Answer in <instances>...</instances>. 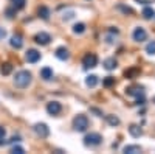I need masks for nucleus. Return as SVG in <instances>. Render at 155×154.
Here are the masks:
<instances>
[{
    "instance_id": "bb28decb",
    "label": "nucleus",
    "mask_w": 155,
    "mask_h": 154,
    "mask_svg": "<svg viewBox=\"0 0 155 154\" xmlns=\"http://www.w3.org/2000/svg\"><path fill=\"white\" fill-rule=\"evenodd\" d=\"M73 16H74V12H73V11H68V12H64L62 19H64V20H70V19H73Z\"/></svg>"
},
{
    "instance_id": "423d86ee",
    "label": "nucleus",
    "mask_w": 155,
    "mask_h": 154,
    "mask_svg": "<svg viewBox=\"0 0 155 154\" xmlns=\"http://www.w3.org/2000/svg\"><path fill=\"white\" fill-rule=\"evenodd\" d=\"M34 132L39 135V137H48V134H50V128L45 125V123H37V125H34Z\"/></svg>"
},
{
    "instance_id": "39448f33",
    "label": "nucleus",
    "mask_w": 155,
    "mask_h": 154,
    "mask_svg": "<svg viewBox=\"0 0 155 154\" xmlns=\"http://www.w3.org/2000/svg\"><path fill=\"white\" fill-rule=\"evenodd\" d=\"M126 94L130 97H144V87L143 86H130L126 89Z\"/></svg>"
},
{
    "instance_id": "dca6fc26",
    "label": "nucleus",
    "mask_w": 155,
    "mask_h": 154,
    "mask_svg": "<svg viewBox=\"0 0 155 154\" xmlns=\"http://www.w3.org/2000/svg\"><path fill=\"white\" fill-rule=\"evenodd\" d=\"M129 132H130L132 137H140L141 134H143V131H141V128L137 126V125H130V128H129Z\"/></svg>"
},
{
    "instance_id": "4468645a",
    "label": "nucleus",
    "mask_w": 155,
    "mask_h": 154,
    "mask_svg": "<svg viewBox=\"0 0 155 154\" xmlns=\"http://www.w3.org/2000/svg\"><path fill=\"white\" fill-rule=\"evenodd\" d=\"M116 66H118V62H116L115 58H107V59H104V67H106L107 70H113V69H116Z\"/></svg>"
},
{
    "instance_id": "9d476101",
    "label": "nucleus",
    "mask_w": 155,
    "mask_h": 154,
    "mask_svg": "<svg viewBox=\"0 0 155 154\" xmlns=\"http://www.w3.org/2000/svg\"><path fill=\"white\" fill-rule=\"evenodd\" d=\"M25 59H27L28 62H31V64H34V62H37L39 59H41V53H39L37 50L31 48V50L27 51V55H25Z\"/></svg>"
},
{
    "instance_id": "f3484780",
    "label": "nucleus",
    "mask_w": 155,
    "mask_h": 154,
    "mask_svg": "<svg viewBox=\"0 0 155 154\" xmlns=\"http://www.w3.org/2000/svg\"><path fill=\"white\" fill-rule=\"evenodd\" d=\"M25 3H27V0H11V6L14 8L16 11L23 9L25 8Z\"/></svg>"
},
{
    "instance_id": "2eb2a0df",
    "label": "nucleus",
    "mask_w": 155,
    "mask_h": 154,
    "mask_svg": "<svg viewBox=\"0 0 155 154\" xmlns=\"http://www.w3.org/2000/svg\"><path fill=\"white\" fill-rule=\"evenodd\" d=\"M37 14H39V17H41V19L48 20L50 19V9L47 6H41V8L37 9Z\"/></svg>"
},
{
    "instance_id": "b1692460",
    "label": "nucleus",
    "mask_w": 155,
    "mask_h": 154,
    "mask_svg": "<svg viewBox=\"0 0 155 154\" xmlns=\"http://www.w3.org/2000/svg\"><path fill=\"white\" fill-rule=\"evenodd\" d=\"M146 51L149 55H155V41H152V42H149L146 45Z\"/></svg>"
},
{
    "instance_id": "20e7f679",
    "label": "nucleus",
    "mask_w": 155,
    "mask_h": 154,
    "mask_svg": "<svg viewBox=\"0 0 155 154\" xmlns=\"http://www.w3.org/2000/svg\"><path fill=\"white\" fill-rule=\"evenodd\" d=\"M82 64H84V67L85 69H93L96 67V64H98V56L95 53H87L82 59Z\"/></svg>"
},
{
    "instance_id": "0eeeda50",
    "label": "nucleus",
    "mask_w": 155,
    "mask_h": 154,
    "mask_svg": "<svg viewBox=\"0 0 155 154\" xmlns=\"http://www.w3.org/2000/svg\"><path fill=\"white\" fill-rule=\"evenodd\" d=\"M34 41H36L39 45H48L50 41H51V36H50L48 33H45V31H41V33H37V34L34 36Z\"/></svg>"
},
{
    "instance_id": "c756f323",
    "label": "nucleus",
    "mask_w": 155,
    "mask_h": 154,
    "mask_svg": "<svg viewBox=\"0 0 155 154\" xmlns=\"http://www.w3.org/2000/svg\"><path fill=\"white\" fill-rule=\"evenodd\" d=\"M120 9H123L124 12H129V14H132V9H130V8H127V6H123V5H120Z\"/></svg>"
},
{
    "instance_id": "1a4fd4ad",
    "label": "nucleus",
    "mask_w": 155,
    "mask_h": 154,
    "mask_svg": "<svg viewBox=\"0 0 155 154\" xmlns=\"http://www.w3.org/2000/svg\"><path fill=\"white\" fill-rule=\"evenodd\" d=\"M132 36H134V41H137V42H143V41L147 39V33H146V30H144V28H141V27L135 28V31H134Z\"/></svg>"
},
{
    "instance_id": "393cba45",
    "label": "nucleus",
    "mask_w": 155,
    "mask_h": 154,
    "mask_svg": "<svg viewBox=\"0 0 155 154\" xmlns=\"http://www.w3.org/2000/svg\"><path fill=\"white\" fill-rule=\"evenodd\" d=\"M138 73V69H130V70H126V78H134V76Z\"/></svg>"
},
{
    "instance_id": "6ab92c4d",
    "label": "nucleus",
    "mask_w": 155,
    "mask_h": 154,
    "mask_svg": "<svg viewBox=\"0 0 155 154\" xmlns=\"http://www.w3.org/2000/svg\"><path fill=\"white\" fill-rule=\"evenodd\" d=\"M123 151H124L126 154H135V152H140L141 148H140L138 145H127V146H124Z\"/></svg>"
},
{
    "instance_id": "f03ea898",
    "label": "nucleus",
    "mask_w": 155,
    "mask_h": 154,
    "mask_svg": "<svg viewBox=\"0 0 155 154\" xmlns=\"http://www.w3.org/2000/svg\"><path fill=\"white\" fill-rule=\"evenodd\" d=\"M73 128H74L78 132L87 131V128H88V118L85 117V115H82V114L76 115L74 120H73Z\"/></svg>"
},
{
    "instance_id": "a211bd4d",
    "label": "nucleus",
    "mask_w": 155,
    "mask_h": 154,
    "mask_svg": "<svg viewBox=\"0 0 155 154\" xmlns=\"http://www.w3.org/2000/svg\"><path fill=\"white\" fill-rule=\"evenodd\" d=\"M141 16H143L144 19H152V17L155 16V11H153V8H150V6H146L143 11H141Z\"/></svg>"
},
{
    "instance_id": "f8f14e48",
    "label": "nucleus",
    "mask_w": 155,
    "mask_h": 154,
    "mask_svg": "<svg viewBox=\"0 0 155 154\" xmlns=\"http://www.w3.org/2000/svg\"><path fill=\"white\" fill-rule=\"evenodd\" d=\"M9 44H11V47H12V48H16V50L22 48V45H23V39H22V36H20V34H14V36L11 37Z\"/></svg>"
},
{
    "instance_id": "f257e3e1",
    "label": "nucleus",
    "mask_w": 155,
    "mask_h": 154,
    "mask_svg": "<svg viewBox=\"0 0 155 154\" xmlns=\"http://www.w3.org/2000/svg\"><path fill=\"white\" fill-rule=\"evenodd\" d=\"M31 80H33V75L31 72L28 70H19L14 76V84L20 89H25V87H28L31 84Z\"/></svg>"
},
{
    "instance_id": "4be33fe9",
    "label": "nucleus",
    "mask_w": 155,
    "mask_h": 154,
    "mask_svg": "<svg viewBox=\"0 0 155 154\" xmlns=\"http://www.w3.org/2000/svg\"><path fill=\"white\" fill-rule=\"evenodd\" d=\"M107 123L110 125V126H118L120 125V118L116 117V115H107Z\"/></svg>"
},
{
    "instance_id": "6e6552de",
    "label": "nucleus",
    "mask_w": 155,
    "mask_h": 154,
    "mask_svg": "<svg viewBox=\"0 0 155 154\" xmlns=\"http://www.w3.org/2000/svg\"><path fill=\"white\" fill-rule=\"evenodd\" d=\"M61 111H62V106H61V103H58V101H50L47 104V112L50 115H58Z\"/></svg>"
},
{
    "instance_id": "7c9ffc66",
    "label": "nucleus",
    "mask_w": 155,
    "mask_h": 154,
    "mask_svg": "<svg viewBox=\"0 0 155 154\" xmlns=\"http://www.w3.org/2000/svg\"><path fill=\"white\" fill-rule=\"evenodd\" d=\"M5 134H6L5 128H2V126H0V139H3V137H5Z\"/></svg>"
},
{
    "instance_id": "cd10ccee",
    "label": "nucleus",
    "mask_w": 155,
    "mask_h": 154,
    "mask_svg": "<svg viewBox=\"0 0 155 154\" xmlns=\"http://www.w3.org/2000/svg\"><path fill=\"white\" fill-rule=\"evenodd\" d=\"M11 152H14V154H23L25 152V149L22 148V146H14L11 149Z\"/></svg>"
},
{
    "instance_id": "aec40b11",
    "label": "nucleus",
    "mask_w": 155,
    "mask_h": 154,
    "mask_svg": "<svg viewBox=\"0 0 155 154\" xmlns=\"http://www.w3.org/2000/svg\"><path fill=\"white\" fill-rule=\"evenodd\" d=\"M85 84L88 87H95L98 84V76L96 75H88L87 78H85Z\"/></svg>"
},
{
    "instance_id": "c85d7f7f",
    "label": "nucleus",
    "mask_w": 155,
    "mask_h": 154,
    "mask_svg": "<svg viewBox=\"0 0 155 154\" xmlns=\"http://www.w3.org/2000/svg\"><path fill=\"white\" fill-rule=\"evenodd\" d=\"M14 12H16V9L14 8H9V9H6V17H14Z\"/></svg>"
},
{
    "instance_id": "412c9836",
    "label": "nucleus",
    "mask_w": 155,
    "mask_h": 154,
    "mask_svg": "<svg viewBox=\"0 0 155 154\" xmlns=\"http://www.w3.org/2000/svg\"><path fill=\"white\" fill-rule=\"evenodd\" d=\"M0 72H2V75H9V73L12 72V64H9V62L2 64V69H0Z\"/></svg>"
},
{
    "instance_id": "ddd939ff",
    "label": "nucleus",
    "mask_w": 155,
    "mask_h": 154,
    "mask_svg": "<svg viewBox=\"0 0 155 154\" xmlns=\"http://www.w3.org/2000/svg\"><path fill=\"white\" fill-rule=\"evenodd\" d=\"M41 78L45 80V81H50L51 78H53V70H51L50 67H44L41 70Z\"/></svg>"
},
{
    "instance_id": "9b49d317",
    "label": "nucleus",
    "mask_w": 155,
    "mask_h": 154,
    "mask_svg": "<svg viewBox=\"0 0 155 154\" xmlns=\"http://www.w3.org/2000/svg\"><path fill=\"white\" fill-rule=\"evenodd\" d=\"M54 55H56V58L61 59V61H67V59L70 58V51H68L65 47H59V48H56Z\"/></svg>"
},
{
    "instance_id": "2f4dec72",
    "label": "nucleus",
    "mask_w": 155,
    "mask_h": 154,
    "mask_svg": "<svg viewBox=\"0 0 155 154\" xmlns=\"http://www.w3.org/2000/svg\"><path fill=\"white\" fill-rule=\"evenodd\" d=\"M5 36H6V31H5L3 28H0V39H3Z\"/></svg>"
},
{
    "instance_id": "7ed1b4c3",
    "label": "nucleus",
    "mask_w": 155,
    "mask_h": 154,
    "mask_svg": "<svg viewBox=\"0 0 155 154\" xmlns=\"http://www.w3.org/2000/svg\"><path fill=\"white\" fill-rule=\"evenodd\" d=\"M102 142V137L98 132H90L84 137V145L85 146H98Z\"/></svg>"
},
{
    "instance_id": "a878e982",
    "label": "nucleus",
    "mask_w": 155,
    "mask_h": 154,
    "mask_svg": "<svg viewBox=\"0 0 155 154\" xmlns=\"http://www.w3.org/2000/svg\"><path fill=\"white\" fill-rule=\"evenodd\" d=\"M102 84H104L106 87H110V86H113L115 84V78H112V76H107V78L102 81Z\"/></svg>"
},
{
    "instance_id": "5701e85b",
    "label": "nucleus",
    "mask_w": 155,
    "mask_h": 154,
    "mask_svg": "<svg viewBox=\"0 0 155 154\" xmlns=\"http://www.w3.org/2000/svg\"><path fill=\"white\" fill-rule=\"evenodd\" d=\"M84 31H85V25L84 23H76L73 27V33L74 34H82Z\"/></svg>"
}]
</instances>
